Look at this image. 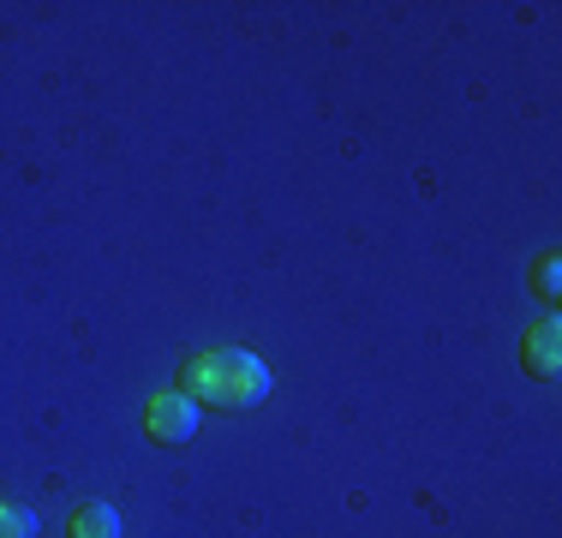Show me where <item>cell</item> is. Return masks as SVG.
<instances>
[{
	"instance_id": "cell-4",
	"label": "cell",
	"mask_w": 562,
	"mask_h": 538,
	"mask_svg": "<svg viewBox=\"0 0 562 538\" xmlns=\"http://www.w3.org/2000/svg\"><path fill=\"white\" fill-rule=\"evenodd\" d=\"M72 538H120V515L109 503H85L72 515Z\"/></svg>"
},
{
	"instance_id": "cell-6",
	"label": "cell",
	"mask_w": 562,
	"mask_h": 538,
	"mask_svg": "<svg viewBox=\"0 0 562 538\" xmlns=\"http://www.w3.org/2000/svg\"><path fill=\"white\" fill-rule=\"evenodd\" d=\"M557 281H562V264L544 258V264H539V300H557Z\"/></svg>"
},
{
	"instance_id": "cell-3",
	"label": "cell",
	"mask_w": 562,
	"mask_h": 538,
	"mask_svg": "<svg viewBox=\"0 0 562 538\" xmlns=\"http://www.w3.org/2000/svg\"><path fill=\"white\" fill-rule=\"evenodd\" d=\"M520 366H527L532 377H557V366H562V323L557 317H544V323L527 329V341H520Z\"/></svg>"
},
{
	"instance_id": "cell-5",
	"label": "cell",
	"mask_w": 562,
	"mask_h": 538,
	"mask_svg": "<svg viewBox=\"0 0 562 538\" xmlns=\"http://www.w3.org/2000/svg\"><path fill=\"white\" fill-rule=\"evenodd\" d=\"M0 538H36V515L19 503H0Z\"/></svg>"
},
{
	"instance_id": "cell-2",
	"label": "cell",
	"mask_w": 562,
	"mask_h": 538,
	"mask_svg": "<svg viewBox=\"0 0 562 538\" xmlns=\"http://www.w3.org/2000/svg\"><path fill=\"white\" fill-rule=\"evenodd\" d=\"M144 430H150V442H192V430H198L192 395H180V389L150 395V407H144Z\"/></svg>"
},
{
	"instance_id": "cell-1",
	"label": "cell",
	"mask_w": 562,
	"mask_h": 538,
	"mask_svg": "<svg viewBox=\"0 0 562 538\" xmlns=\"http://www.w3.org/2000/svg\"><path fill=\"white\" fill-rule=\"evenodd\" d=\"M180 395H192V407H258L270 395V366H263L251 347H210V354L186 359V377H180Z\"/></svg>"
}]
</instances>
